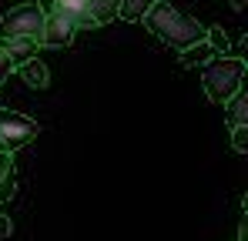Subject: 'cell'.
Masks as SVG:
<instances>
[{"instance_id":"cell-1","label":"cell","mask_w":248,"mask_h":241,"mask_svg":"<svg viewBox=\"0 0 248 241\" xmlns=\"http://www.w3.org/2000/svg\"><path fill=\"white\" fill-rule=\"evenodd\" d=\"M141 20H144V27H148L155 37L165 40V44H171L174 50H188V47L202 44L205 34H208L205 24H198L195 17L174 10L171 3H158V0L151 3V10H148Z\"/></svg>"},{"instance_id":"cell-2","label":"cell","mask_w":248,"mask_h":241,"mask_svg":"<svg viewBox=\"0 0 248 241\" xmlns=\"http://www.w3.org/2000/svg\"><path fill=\"white\" fill-rule=\"evenodd\" d=\"M202 80H205V94L215 104H228L232 94L242 90L245 60L242 57H211L202 64Z\"/></svg>"},{"instance_id":"cell-3","label":"cell","mask_w":248,"mask_h":241,"mask_svg":"<svg viewBox=\"0 0 248 241\" xmlns=\"http://www.w3.org/2000/svg\"><path fill=\"white\" fill-rule=\"evenodd\" d=\"M41 34H44V14L37 3H20L0 17V37H24L41 44Z\"/></svg>"},{"instance_id":"cell-4","label":"cell","mask_w":248,"mask_h":241,"mask_svg":"<svg viewBox=\"0 0 248 241\" xmlns=\"http://www.w3.org/2000/svg\"><path fill=\"white\" fill-rule=\"evenodd\" d=\"M31 137H37V124H34V120L17 114V111L0 107V148H3L7 154H10L14 148L27 144Z\"/></svg>"},{"instance_id":"cell-5","label":"cell","mask_w":248,"mask_h":241,"mask_svg":"<svg viewBox=\"0 0 248 241\" xmlns=\"http://www.w3.org/2000/svg\"><path fill=\"white\" fill-rule=\"evenodd\" d=\"M78 30H74V24L67 20V17H61V14H44V34H41V44L44 47H67L71 37H74Z\"/></svg>"},{"instance_id":"cell-6","label":"cell","mask_w":248,"mask_h":241,"mask_svg":"<svg viewBox=\"0 0 248 241\" xmlns=\"http://www.w3.org/2000/svg\"><path fill=\"white\" fill-rule=\"evenodd\" d=\"M87 3H91V0H54V14L67 17V20L74 24V30H84V27H91V20H87Z\"/></svg>"},{"instance_id":"cell-7","label":"cell","mask_w":248,"mask_h":241,"mask_svg":"<svg viewBox=\"0 0 248 241\" xmlns=\"http://www.w3.org/2000/svg\"><path fill=\"white\" fill-rule=\"evenodd\" d=\"M17 74L24 77V84H31L34 90H44V87L50 84V71H47V64L37 60V57H31V60L17 64Z\"/></svg>"},{"instance_id":"cell-8","label":"cell","mask_w":248,"mask_h":241,"mask_svg":"<svg viewBox=\"0 0 248 241\" xmlns=\"http://www.w3.org/2000/svg\"><path fill=\"white\" fill-rule=\"evenodd\" d=\"M0 50H3V54L10 57V64L17 67V64H24V60L34 57L37 44H34V40H24V37H0Z\"/></svg>"},{"instance_id":"cell-9","label":"cell","mask_w":248,"mask_h":241,"mask_svg":"<svg viewBox=\"0 0 248 241\" xmlns=\"http://www.w3.org/2000/svg\"><path fill=\"white\" fill-rule=\"evenodd\" d=\"M114 17H118V0H91V3H87V20H91V27H101V24L114 20Z\"/></svg>"},{"instance_id":"cell-10","label":"cell","mask_w":248,"mask_h":241,"mask_svg":"<svg viewBox=\"0 0 248 241\" xmlns=\"http://www.w3.org/2000/svg\"><path fill=\"white\" fill-rule=\"evenodd\" d=\"M248 120V97L238 90V94H232V101H228V124L232 127H242Z\"/></svg>"},{"instance_id":"cell-11","label":"cell","mask_w":248,"mask_h":241,"mask_svg":"<svg viewBox=\"0 0 248 241\" xmlns=\"http://www.w3.org/2000/svg\"><path fill=\"white\" fill-rule=\"evenodd\" d=\"M155 0H118V14L124 20H141L148 10H151Z\"/></svg>"},{"instance_id":"cell-12","label":"cell","mask_w":248,"mask_h":241,"mask_svg":"<svg viewBox=\"0 0 248 241\" xmlns=\"http://www.w3.org/2000/svg\"><path fill=\"white\" fill-rule=\"evenodd\" d=\"M211 47H208L205 40L202 44H195V47H188V50H181V64L185 67H195V64H205V60H211Z\"/></svg>"},{"instance_id":"cell-13","label":"cell","mask_w":248,"mask_h":241,"mask_svg":"<svg viewBox=\"0 0 248 241\" xmlns=\"http://www.w3.org/2000/svg\"><path fill=\"white\" fill-rule=\"evenodd\" d=\"M232 144H235L238 154H245V151H248V127H245V124H242V127H232Z\"/></svg>"},{"instance_id":"cell-14","label":"cell","mask_w":248,"mask_h":241,"mask_svg":"<svg viewBox=\"0 0 248 241\" xmlns=\"http://www.w3.org/2000/svg\"><path fill=\"white\" fill-rule=\"evenodd\" d=\"M10 195H14V171L0 178V201H7Z\"/></svg>"},{"instance_id":"cell-15","label":"cell","mask_w":248,"mask_h":241,"mask_svg":"<svg viewBox=\"0 0 248 241\" xmlns=\"http://www.w3.org/2000/svg\"><path fill=\"white\" fill-rule=\"evenodd\" d=\"M10 231H14L10 218H3V214H0V241H10Z\"/></svg>"},{"instance_id":"cell-16","label":"cell","mask_w":248,"mask_h":241,"mask_svg":"<svg viewBox=\"0 0 248 241\" xmlns=\"http://www.w3.org/2000/svg\"><path fill=\"white\" fill-rule=\"evenodd\" d=\"M10 171H14V161H10L7 151H0V178H3V174H10Z\"/></svg>"},{"instance_id":"cell-17","label":"cell","mask_w":248,"mask_h":241,"mask_svg":"<svg viewBox=\"0 0 248 241\" xmlns=\"http://www.w3.org/2000/svg\"><path fill=\"white\" fill-rule=\"evenodd\" d=\"M10 67H14V64H10V57H7V54L0 50V80H3L7 74H10Z\"/></svg>"},{"instance_id":"cell-18","label":"cell","mask_w":248,"mask_h":241,"mask_svg":"<svg viewBox=\"0 0 248 241\" xmlns=\"http://www.w3.org/2000/svg\"><path fill=\"white\" fill-rule=\"evenodd\" d=\"M228 3H232L235 10H245V0H228Z\"/></svg>"},{"instance_id":"cell-19","label":"cell","mask_w":248,"mask_h":241,"mask_svg":"<svg viewBox=\"0 0 248 241\" xmlns=\"http://www.w3.org/2000/svg\"><path fill=\"white\" fill-rule=\"evenodd\" d=\"M0 151H3V148H0Z\"/></svg>"}]
</instances>
